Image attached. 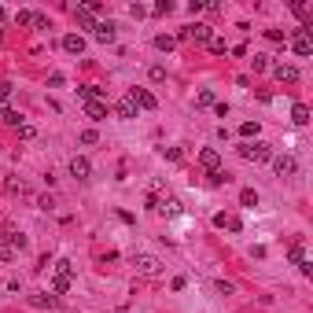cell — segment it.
<instances>
[{
    "label": "cell",
    "instance_id": "obj_1",
    "mask_svg": "<svg viewBox=\"0 0 313 313\" xmlns=\"http://www.w3.org/2000/svg\"><path fill=\"white\" fill-rule=\"evenodd\" d=\"M240 155L247 162H269L273 159V148L265 144V140H243L240 144Z\"/></svg>",
    "mask_w": 313,
    "mask_h": 313
},
{
    "label": "cell",
    "instance_id": "obj_2",
    "mask_svg": "<svg viewBox=\"0 0 313 313\" xmlns=\"http://www.w3.org/2000/svg\"><path fill=\"white\" fill-rule=\"evenodd\" d=\"M133 265H136L140 276H159L162 273V262L155 258V254H133Z\"/></svg>",
    "mask_w": 313,
    "mask_h": 313
},
{
    "label": "cell",
    "instance_id": "obj_3",
    "mask_svg": "<svg viewBox=\"0 0 313 313\" xmlns=\"http://www.w3.org/2000/svg\"><path fill=\"white\" fill-rule=\"evenodd\" d=\"M184 37H188V41H195V44H210L214 30H210L207 22H195V26H184Z\"/></svg>",
    "mask_w": 313,
    "mask_h": 313
},
{
    "label": "cell",
    "instance_id": "obj_4",
    "mask_svg": "<svg viewBox=\"0 0 313 313\" xmlns=\"http://www.w3.org/2000/svg\"><path fill=\"white\" fill-rule=\"evenodd\" d=\"M269 70H273V77L280 85H295V81H299V70H295L291 63H276V67H269Z\"/></svg>",
    "mask_w": 313,
    "mask_h": 313
},
{
    "label": "cell",
    "instance_id": "obj_5",
    "mask_svg": "<svg viewBox=\"0 0 313 313\" xmlns=\"http://www.w3.org/2000/svg\"><path fill=\"white\" fill-rule=\"evenodd\" d=\"M273 169H276V177H295L299 162H295V155H280V159H273Z\"/></svg>",
    "mask_w": 313,
    "mask_h": 313
},
{
    "label": "cell",
    "instance_id": "obj_6",
    "mask_svg": "<svg viewBox=\"0 0 313 313\" xmlns=\"http://www.w3.org/2000/svg\"><path fill=\"white\" fill-rule=\"evenodd\" d=\"M291 52L295 55H313V37L306 34V30H299V34L291 37Z\"/></svg>",
    "mask_w": 313,
    "mask_h": 313
},
{
    "label": "cell",
    "instance_id": "obj_7",
    "mask_svg": "<svg viewBox=\"0 0 313 313\" xmlns=\"http://www.w3.org/2000/svg\"><path fill=\"white\" fill-rule=\"evenodd\" d=\"M63 52L81 55V52H85V37H81V34H67V37H63Z\"/></svg>",
    "mask_w": 313,
    "mask_h": 313
},
{
    "label": "cell",
    "instance_id": "obj_8",
    "mask_svg": "<svg viewBox=\"0 0 313 313\" xmlns=\"http://www.w3.org/2000/svg\"><path fill=\"white\" fill-rule=\"evenodd\" d=\"M129 96L136 100V107H144V111H155V107H159V100H155V96H151L148 89H133Z\"/></svg>",
    "mask_w": 313,
    "mask_h": 313
},
{
    "label": "cell",
    "instance_id": "obj_9",
    "mask_svg": "<svg viewBox=\"0 0 313 313\" xmlns=\"http://www.w3.org/2000/svg\"><path fill=\"white\" fill-rule=\"evenodd\" d=\"M92 37H96L100 44H111L115 41V22H96L92 26Z\"/></svg>",
    "mask_w": 313,
    "mask_h": 313
},
{
    "label": "cell",
    "instance_id": "obj_10",
    "mask_svg": "<svg viewBox=\"0 0 313 313\" xmlns=\"http://www.w3.org/2000/svg\"><path fill=\"white\" fill-rule=\"evenodd\" d=\"M70 174H74L77 181H89V174H92L89 159H81V155H74V159H70Z\"/></svg>",
    "mask_w": 313,
    "mask_h": 313
},
{
    "label": "cell",
    "instance_id": "obj_11",
    "mask_svg": "<svg viewBox=\"0 0 313 313\" xmlns=\"http://www.w3.org/2000/svg\"><path fill=\"white\" fill-rule=\"evenodd\" d=\"M115 111H118V118H136L140 107H136V100H133V96H122V100L115 103Z\"/></svg>",
    "mask_w": 313,
    "mask_h": 313
},
{
    "label": "cell",
    "instance_id": "obj_12",
    "mask_svg": "<svg viewBox=\"0 0 313 313\" xmlns=\"http://www.w3.org/2000/svg\"><path fill=\"white\" fill-rule=\"evenodd\" d=\"M199 162L207 166V174H210V169H221V155H217L214 148H203L199 151Z\"/></svg>",
    "mask_w": 313,
    "mask_h": 313
},
{
    "label": "cell",
    "instance_id": "obj_13",
    "mask_svg": "<svg viewBox=\"0 0 313 313\" xmlns=\"http://www.w3.org/2000/svg\"><path fill=\"white\" fill-rule=\"evenodd\" d=\"M85 115H89L92 122H103V118H107V100H92V103H85Z\"/></svg>",
    "mask_w": 313,
    "mask_h": 313
},
{
    "label": "cell",
    "instance_id": "obj_14",
    "mask_svg": "<svg viewBox=\"0 0 313 313\" xmlns=\"http://www.w3.org/2000/svg\"><path fill=\"white\" fill-rule=\"evenodd\" d=\"M30 306H34V309H52V306H55V295L37 291V295H30Z\"/></svg>",
    "mask_w": 313,
    "mask_h": 313
},
{
    "label": "cell",
    "instance_id": "obj_15",
    "mask_svg": "<svg viewBox=\"0 0 313 313\" xmlns=\"http://www.w3.org/2000/svg\"><path fill=\"white\" fill-rule=\"evenodd\" d=\"M159 210H162L166 217H177V214H181L184 207H181V199H177V195H166V199L159 203Z\"/></svg>",
    "mask_w": 313,
    "mask_h": 313
},
{
    "label": "cell",
    "instance_id": "obj_16",
    "mask_svg": "<svg viewBox=\"0 0 313 313\" xmlns=\"http://www.w3.org/2000/svg\"><path fill=\"white\" fill-rule=\"evenodd\" d=\"M77 96L85 103H92V100H103V89L100 85H77Z\"/></svg>",
    "mask_w": 313,
    "mask_h": 313
},
{
    "label": "cell",
    "instance_id": "obj_17",
    "mask_svg": "<svg viewBox=\"0 0 313 313\" xmlns=\"http://www.w3.org/2000/svg\"><path fill=\"white\" fill-rule=\"evenodd\" d=\"M70 11H74V22L81 26V30H92V26H96V22H92V11H85V8H70Z\"/></svg>",
    "mask_w": 313,
    "mask_h": 313
},
{
    "label": "cell",
    "instance_id": "obj_18",
    "mask_svg": "<svg viewBox=\"0 0 313 313\" xmlns=\"http://www.w3.org/2000/svg\"><path fill=\"white\" fill-rule=\"evenodd\" d=\"M291 122H295V125H306V122H309V107H306V103H295V107H291Z\"/></svg>",
    "mask_w": 313,
    "mask_h": 313
},
{
    "label": "cell",
    "instance_id": "obj_19",
    "mask_svg": "<svg viewBox=\"0 0 313 313\" xmlns=\"http://www.w3.org/2000/svg\"><path fill=\"white\" fill-rule=\"evenodd\" d=\"M70 284H74L70 276H52V295H67V291H70Z\"/></svg>",
    "mask_w": 313,
    "mask_h": 313
},
{
    "label": "cell",
    "instance_id": "obj_20",
    "mask_svg": "<svg viewBox=\"0 0 313 313\" xmlns=\"http://www.w3.org/2000/svg\"><path fill=\"white\" fill-rule=\"evenodd\" d=\"M288 262H291V265L306 262V247H302V243H291V250H288Z\"/></svg>",
    "mask_w": 313,
    "mask_h": 313
},
{
    "label": "cell",
    "instance_id": "obj_21",
    "mask_svg": "<svg viewBox=\"0 0 313 313\" xmlns=\"http://www.w3.org/2000/svg\"><path fill=\"white\" fill-rule=\"evenodd\" d=\"M52 265H55V276H70V280H74V262L59 258V262H52Z\"/></svg>",
    "mask_w": 313,
    "mask_h": 313
},
{
    "label": "cell",
    "instance_id": "obj_22",
    "mask_svg": "<svg viewBox=\"0 0 313 313\" xmlns=\"http://www.w3.org/2000/svg\"><path fill=\"white\" fill-rule=\"evenodd\" d=\"M155 48H159V52H174V48H177V41H174V37H166V34H159V37H155Z\"/></svg>",
    "mask_w": 313,
    "mask_h": 313
},
{
    "label": "cell",
    "instance_id": "obj_23",
    "mask_svg": "<svg viewBox=\"0 0 313 313\" xmlns=\"http://www.w3.org/2000/svg\"><path fill=\"white\" fill-rule=\"evenodd\" d=\"M8 243H11L15 250H26V247H30V240L22 236V232H8Z\"/></svg>",
    "mask_w": 313,
    "mask_h": 313
},
{
    "label": "cell",
    "instance_id": "obj_24",
    "mask_svg": "<svg viewBox=\"0 0 313 313\" xmlns=\"http://www.w3.org/2000/svg\"><path fill=\"white\" fill-rule=\"evenodd\" d=\"M250 70H254V74H265V70H269V55H254V59H250Z\"/></svg>",
    "mask_w": 313,
    "mask_h": 313
},
{
    "label": "cell",
    "instance_id": "obj_25",
    "mask_svg": "<svg viewBox=\"0 0 313 313\" xmlns=\"http://www.w3.org/2000/svg\"><path fill=\"white\" fill-rule=\"evenodd\" d=\"M240 203H243V207H258V192H254V188H243V192H240Z\"/></svg>",
    "mask_w": 313,
    "mask_h": 313
},
{
    "label": "cell",
    "instance_id": "obj_26",
    "mask_svg": "<svg viewBox=\"0 0 313 313\" xmlns=\"http://www.w3.org/2000/svg\"><path fill=\"white\" fill-rule=\"evenodd\" d=\"M240 136H243V140H250V136L258 140V122H243V125H240Z\"/></svg>",
    "mask_w": 313,
    "mask_h": 313
},
{
    "label": "cell",
    "instance_id": "obj_27",
    "mask_svg": "<svg viewBox=\"0 0 313 313\" xmlns=\"http://www.w3.org/2000/svg\"><path fill=\"white\" fill-rule=\"evenodd\" d=\"M207 181H210L214 188H221V184L229 181V174H225V169H210V174H207Z\"/></svg>",
    "mask_w": 313,
    "mask_h": 313
},
{
    "label": "cell",
    "instance_id": "obj_28",
    "mask_svg": "<svg viewBox=\"0 0 313 313\" xmlns=\"http://www.w3.org/2000/svg\"><path fill=\"white\" fill-rule=\"evenodd\" d=\"M19 136H22V140H34V136H37V125H34V122H22V125H19Z\"/></svg>",
    "mask_w": 313,
    "mask_h": 313
},
{
    "label": "cell",
    "instance_id": "obj_29",
    "mask_svg": "<svg viewBox=\"0 0 313 313\" xmlns=\"http://www.w3.org/2000/svg\"><path fill=\"white\" fill-rule=\"evenodd\" d=\"M195 107H214V92H210V89H203L199 96H195Z\"/></svg>",
    "mask_w": 313,
    "mask_h": 313
},
{
    "label": "cell",
    "instance_id": "obj_30",
    "mask_svg": "<svg viewBox=\"0 0 313 313\" xmlns=\"http://www.w3.org/2000/svg\"><path fill=\"white\" fill-rule=\"evenodd\" d=\"M210 52H217V55H225V52H229V44H225V37H210Z\"/></svg>",
    "mask_w": 313,
    "mask_h": 313
},
{
    "label": "cell",
    "instance_id": "obj_31",
    "mask_svg": "<svg viewBox=\"0 0 313 313\" xmlns=\"http://www.w3.org/2000/svg\"><path fill=\"white\" fill-rule=\"evenodd\" d=\"M291 11L299 15V19H306V15H309V4H306V0H295V4H291Z\"/></svg>",
    "mask_w": 313,
    "mask_h": 313
},
{
    "label": "cell",
    "instance_id": "obj_32",
    "mask_svg": "<svg viewBox=\"0 0 313 313\" xmlns=\"http://www.w3.org/2000/svg\"><path fill=\"white\" fill-rule=\"evenodd\" d=\"M52 22H48V15H41V11H34V30H48Z\"/></svg>",
    "mask_w": 313,
    "mask_h": 313
},
{
    "label": "cell",
    "instance_id": "obj_33",
    "mask_svg": "<svg viewBox=\"0 0 313 313\" xmlns=\"http://www.w3.org/2000/svg\"><path fill=\"white\" fill-rule=\"evenodd\" d=\"M15 22H19V26H34V11H19V15H15Z\"/></svg>",
    "mask_w": 313,
    "mask_h": 313
},
{
    "label": "cell",
    "instance_id": "obj_34",
    "mask_svg": "<svg viewBox=\"0 0 313 313\" xmlns=\"http://www.w3.org/2000/svg\"><path fill=\"white\" fill-rule=\"evenodd\" d=\"M162 155H166L169 162H181V148H162Z\"/></svg>",
    "mask_w": 313,
    "mask_h": 313
},
{
    "label": "cell",
    "instance_id": "obj_35",
    "mask_svg": "<svg viewBox=\"0 0 313 313\" xmlns=\"http://www.w3.org/2000/svg\"><path fill=\"white\" fill-rule=\"evenodd\" d=\"M174 11V4H169V0H159V4H155V15H169Z\"/></svg>",
    "mask_w": 313,
    "mask_h": 313
},
{
    "label": "cell",
    "instance_id": "obj_36",
    "mask_svg": "<svg viewBox=\"0 0 313 313\" xmlns=\"http://www.w3.org/2000/svg\"><path fill=\"white\" fill-rule=\"evenodd\" d=\"M151 81H166V67H151Z\"/></svg>",
    "mask_w": 313,
    "mask_h": 313
},
{
    "label": "cell",
    "instance_id": "obj_37",
    "mask_svg": "<svg viewBox=\"0 0 313 313\" xmlns=\"http://www.w3.org/2000/svg\"><path fill=\"white\" fill-rule=\"evenodd\" d=\"M96 140H100L96 129H85V133H81V144H96Z\"/></svg>",
    "mask_w": 313,
    "mask_h": 313
},
{
    "label": "cell",
    "instance_id": "obj_38",
    "mask_svg": "<svg viewBox=\"0 0 313 313\" xmlns=\"http://www.w3.org/2000/svg\"><path fill=\"white\" fill-rule=\"evenodd\" d=\"M159 203H162L159 195H151V192H148V199H144V207H148V210H159Z\"/></svg>",
    "mask_w": 313,
    "mask_h": 313
},
{
    "label": "cell",
    "instance_id": "obj_39",
    "mask_svg": "<svg viewBox=\"0 0 313 313\" xmlns=\"http://www.w3.org/2000/svg\"><path fill=\"white\" fill-rule=\"evenodd\" d=\"M129 15H133V19H144L148 8H144V4H133V8H129Z\"/></svg>",
    "mask_w": 313,
    "mask_h": 313
},
{
    "label": "cell",
    "instance_id": "obj_40",
    "mask_svg": "<svg viewBox=\"0 0 313 313\" xmlns=\"http://www.w3.org/2000/svg\"><path fill=\"white\" fill-rule=\"evenodd\" d=\"M11 115V107H8V96H0V122H4Z\"/></svg>",
    "mask_w": 313,
    "mask_h": 313
},
{
    "label": "cell",
    "instance_id": "obj_41",
    "mask_svg": "<svg viewBox=\"0 0 313 313\" xmlns=\"http://www.w3.org/2000/svg\"><path fill=\"white\" fill-rule=\"evenodd\" d=\"M225 225H229L232 232H240V229H243V221H240V217H225Z\"/></svg>",
    "mask_w": 313,
    "mask_h": 313
},
{
    "label": "cell",
    "instance_id": "obj_42",
    "mask_svg": "<svg viewBox=\"0 0 313 313\" xmlns=\"http://www.w3.org/2000/svg\"><path fill=\"white\" fill-rule=\"evenodd\" d=\"M4 19H8V11H4V8H0V22H4Z\"/></svg>",
    "mask_w": 313,
    "mask_h": 313
}]
</instances>
